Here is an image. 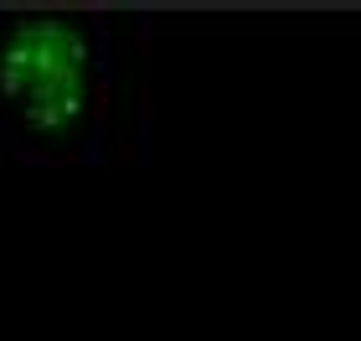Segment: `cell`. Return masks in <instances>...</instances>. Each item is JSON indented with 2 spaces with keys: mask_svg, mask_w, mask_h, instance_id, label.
<instances>
[{
  "mask_svg": "<svg viewBox=\"0 0 361 341\" xmlns=\"http://www.w3.org/2000/svg\"><path fill=\"white\" fill-rule=\"evenodd\" d=\"M109 119L104 42L83 16H21L0 37V124L42 160H88Z\"/></svg>",
  "mask_w": 361,
  "mask_h": 341,
  "instance_id": "cell-1",
  "label": "cell"
}]
</instances>
